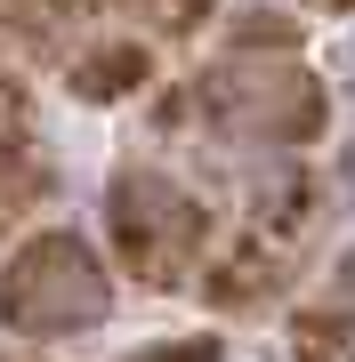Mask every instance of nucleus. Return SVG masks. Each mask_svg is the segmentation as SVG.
I'll use <instances>...</instances> for the list:
<instances>
[{"label": "nucleus", "mask_w": 355, "mask_h": 362, "mask_svg": "<svg viewBox=\"0 0 355 362\" xmlns=\"http://www.w3.org/2000/svg\"><path fill=\"white\" fill-rule=\"evenodd\" d=\"M194 105L218 137L242 145H315L331 121V97L299 65V49H226L194 81Z\"/></svg>", "instance_id": "f257e3e1"}, {"label": "nucleus", "mask_w": 355, "mask_h": 362, "mask_svg": "<svg viewBox=\"0 0 355 362\" xmlns=\"http://www.w3.org/2000/svg\"><path fill=\"white\" fill-rule=\"evenodd\" d=\"M113 314V274L81 233H33L0 266V322L25 338H73Z\"/></svg>", "instance_id": "f03ea898"}, {"label": "nucleus", "mask_w": 355, "mask_h": 362, "mask_svg": "<svg viewBox=\"0 0 355 362\" xmlns=\"http://www.w3.org/2000/svg\"><path fill=\"white\" fill-rule=\"evenodd\" d=\"M106 233H113V266L137 274V282L170 290L202 266V242H210V209L186 194L162 169H121L106 185Z\"/></svg>", "instance_id": "7ed1b4c3"}, {"label": "nucleus", "mask_w": 355, "mask_h": 362, "mask_svg": "<svg viewBox=\"0 0 355 362\" xmlns=\"http://www.w3.org/2000/svg\"><path fill=\"white\" fill-rule=\"evenodd\" d=\"M73 81V97H89V105H121V97H137L145 81H154V49L130 33H113V40H89V49L65 65Z\"/></svg>", "instance_id": "20e7f679"}, {"label": "nucleus", "mask_w": 355, "mask_h": 362, "mask_svg": "<svg viewBox=\"0 0 355 362\" xmlns=\"http://www.w3.org/2000/svg\"><path fill=\"white\" fill-rule=\"evenodd\" d=\"M315 177H299V169H275V177H259V194H250V242H307L315 233Z\"/></svg>", "instance_id": "39448f33"}, {"label": "nucleus", "mask_w": 355, "mask_h": 362, "mask_svg": "<svg viewBox=\"0 0 355 362\" xmlns=\"http://www.w3.org/2000/svg\"><path fill=\"white\" fill-rule=\"evenodd\" d=\"M275 290H283V274H275V250L266 242H242V250H226V258H210V282H202V298H210L218 314H259Z\"/></svg>", "instance_id": "423d86ee"}, {"label": "nucleus", "mask_w": 355, "mask_h": 362, "mask_svg": "<svg viewBox=\"0 0 355 362\" xmlns=\"http://www.w3.org/2000/svg\"><path fill=\"white\" fill-rule=\"evenodd\" d=\"M0 16H9V33L25 40V49H57V40L89 16V0H0Z\"/></svg>", "instance_id": "0eeeda50"}, {"label": "nucleus", "mask_w": 355, "mask_h": 362, "mask_svg": "<svg viewBox=\"0 0 355 362\" xmlns=\"http://www.w3.org/2000/svg\"><path fill=\"white\" fill-rule=\"evenodd\" d=\"M299 362H355V306H323V314H299Z\"/></svg>", "instance_id": "6e6552de"}, {"label": "nucleus", "mask_w": 355, "mask_h": 362, "mask_svg": "<svg viewBox=\"0 0 355 362\" xmlns=\"http://www.w3.org/2000/svg\"><path fill=\"white\" fill-rule=\"evenodd\" d=\"M121 8H137V16H154L162 33H194L202 16H210V0H121Z\"/></svg>", "instance_id": "1a4fd4ad"}, {"label": "nucleus", "mask_w": 355, "mask_h": 362, "mask_svg": "<svg viewBox=\"0 0 355 362\" xmlns=\"http://www.w3.org/2000/svg\"><path fill=\"white\" fill-rule=\"evenodd\" d=\"M25 97H16V81L9 73H0V161H9V153H25Z\"/></svg>", "instance_id": "9d476101"}, {"label": "nucleus", "mask_w": 355, "mask_h": 362, "mask_svg": "<svg viewBox=\"0 0 355 362\" xmlns=\"http://www.w3.org/2000/svg\"><path fill=\"white\" fill-rule=\"evenodd\" d=\"M307 8H323V16H347V8H355V0H307Z\"/></svg>", "instance_id": "9b49d317"}]
</instances>
